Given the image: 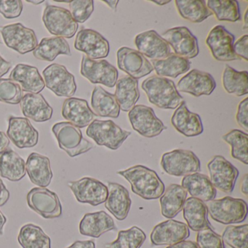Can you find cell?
<instances>
[{"mask_svg": "<svg viewBox=\"0 0 248 248\" xmlns=\"http://www.w3.org/2000/svg\"><path fill=\"white\" fill-rule=\"evenodd\" d=\"M29 207L46 219L57 218L62 215V206L56 193L46 188H33L27 197Z\"/></svg>", "mask_w": 248, "mask_h": 248, "instance_id": "obj_11", "label": "cell"}, {"mask_svg": "<svg viewBox=\"0 0 248 248\" xmlns=\"http://www.w3.org/2000/svg\"><path fill=\"white\" fill-rule=\"evenodd\" d=\"M75 48L83 52L89 59L100 60L108 56L110 46L108 40L98 31L82 29L77 34Z\"/></svg>", "mask_w": 248, "mask_h": 248, "instance_id": "obj_18", "label": "cell"}, {"mask_svg": "<svg viewBox=\"0 0 248 248\" xmlns=\"http://www.w3.org/2000/svg\"><path fill=\"white\" fill-rule=\"evenodd\" d=\"M91 107L98 117L118 118L120 116V106L115 96L101 86L95 87L93 91Z\"/></svg>", "mask_w": 248, "mask_h": 248, "instance_id": "obj_35", "label": "cell"}, {"mask_svg": "<svg viewBox=\"0 0 248 248\" xmlns=\"http://www.w3.org/2000/svg\"><path fill=\"white\" fill-rule=\"evenodd\" d=\"M138 51L152 60H162L171 53L168 43L155 30L138 34L135 38Z\"/></svg>", "mask_w": 248, "mask_h": 248, "instance_id": "obj_22", "label": "cell"}, {"mask_svg": "<svg viewBox=\"0 0 248 248\" xmlns=\"http://www.w3.org/2000/svg\"><path fill=\"white\" fill-rule=\"evenodd\" d=\"M59 147L66 152L70 157L79 156L89 152L93 145L82 136L79 127L69 122H62L55 124L52 127Z\"/></svg>", "mask_w": 248, "mask_h": 248, "instance_id": "obj_4", "label": "cell"}, {"mask_svg": "<svg viewBox=\"0 0 248 248\" xmlns=\"http://www.w3.org/2000/svg\"><path fill=\"white\" fill-rule=\"evenodd\" d=\"M248 225L229 226L223 231L222 239L232 248H248Z\"/></svg>", "mask_w": 248, "mask_h": 248, "instance_id": "obj_44", "label": "cell"}, {"mask_svg": "<svg viewBox=\"0 0 248 248\" xmlns=\"http://www.w3.org/2000/svg\"><path fill=\"white\" fill-rule=\"evenodd\" d=\"M18 241L22 248H51L50 238L40 226L32 223L21 227Z\"/></svg>", "mask_w": 248, "mask_h": 248, "instance_id": "obj_40", "label": "cell"}, {"mask_svg": "<svg viewBox=\"0 0 248 248\" xmlns=\"http://www.w3.org/2000/svg\"><path fill=\"white\" fill-rule=\"evenodd\" d=\"M46 86L57 96L72 98L77 91L75 76L66 67L59 63H53L43 72Z\"/></svg>", "mask_w": 248, "mask_h": 248, "instance_id": "obj_13", "label": "cell"}, {"mask_svg": "<svg viewBox=\"0 0 248 248\" xmlns=\"http://www.w3.org/2000/svg\"><path fill=\"white\" fill-rule=\"evenodd\" d=\"M162 37L172 47L177 56L186 59L198 56V40L187 27H174L165 31Z\"/></svg>", "mask_w": 248, "mask_h": 248, "instance_id": "obj_16", "label": "cell"}, {"mask_svg": "<svg viewBox=\"0 0 248 248\" xmlns=\"http://www.w3.org/2000/svg\"><path fill=\"white\" fill-rule=\"evenodd\" d=\"M7 136L18 149L34 147L38 143V131L24 117H10Z\"/></svg>", "mask_w": 248, "mask_h": 248, "instance_id": "obj_21", "label": "cell"}, {"mask_svg": "<svg viewBox=\"0 0 248 248\" xmlns=\"http://www.w3.org/2000/svg\"><path fill=\"white\" fill-rule=\"evenodd\" d=\"M181 186L191 196L203 202H208L216 198L217 191L204 174H191L183 178Z\"/></svg>", "mask_w": 248, "mask_h": 248, "instance_id": "obj_29", "label": "cell"}, {"mask_svg": "<svg viewBox=\"0 0 248 248\" xmlns=\"http://www.w3.org/2000/svg\"><path fill=\"white\" fill-rule=\"evenodd\" d=\"M183 216L188 229L194 232L212 228L208 220L207 204L198 199L191 197L186 200L183 207Z\"/></svg>", "mask_w": 248, "mask_h": 248, "instance_id": "obj_31", "label": "cell"}, {"mask_svg": "<svg viewBox=\"0 0 248 248\" xmlns=\"http://www.w3.org/2000/svg\"><path fill=\"white\" fill-rule=\"evenodd\" d=\"M210 182L222 192L230 194L233 191L239 176V170L226 158L220 155L213 156L207 164Z\"/></svg>", "mask_w": 248, "mask_h": 248, "instance_id": "obj_8", "label": "cell"}, {"mask_svg": "<svg viewBox=\"0 0 248 248\" xmlns=\"http://www.w3.org/2000/svg\"><path fill=\"white\" fill-rule=\"evenodd\" d=\"M33 55L36 59L43 62H53L59 55L70 56L69 43L63 37H45L34 49Z\"/></svg>", "mask_w": 248, "mask_h": 248, "instance_id": "obj_36", "label": "cell"}, {"mask_svg": "<svg viewBox=\"0 0 248 248\" xmlns=\"http://www.w3.org/2000/svg\"><path fill=\"white\" fill-rule=\"evenodd\" d=\"M248 34H245L240 38L238 39L236 42L233 43V52H234L235 55L239 59H242L245 62L248 61Z\"/></svg>", "mask_w": 248, "mask_h": 248, "instance_id": "obj_50", "label": "cell"}, {"mask_svg": "<svg viewBox=\"0 0 248 248\" xmlns=\"http://www.w3.org/2000/svg\"><path fill=\"white\" fill-rule=\"evenodd\" d=\"M86 134L98 146L117 150L131 135V132L123 130L112 120H94L88 126Z\"/></svg>", "mask_w": 248, "mask_h": 248, "instance_id": "obj_5", "label": "cell"}, {"mask_svg": "<svg viewBox=\"0 0 248 248\" xmlns=\"http://www.w3.org/2000/svg\"><path fill=\"white\" fill-rule=\"evenodd\" d=\"M27 2H30V3L33 4V5H40V4L43 3L45 2L44 0H40V1H37V0H27Z\"/></svg>", "mask_w": 248, "mask_h": 248, "instance_id": "obj_61", "label": "cell"}, {"mask_svg": "<svg viewBox=\"0 0 248 248\" xmlns=\"http://www.w3.org/2000/svg\"><path fill=\"white\" fill-rule=\"evenodd\" d=\"M140 95L137 79L123 76L117 80L114 96L122 111H130L136 106Z\"/></svg>", "mask_w": 248, "mask_h": 248, "instance_id": "obj_33", "label": "cell"}, {"mask_svg": "<svg viewBox=\"0 0 248 248\" xmlns=\"http://www.w3.org/2000/svg\"><path fill=\"white\" fill-rule=\"evenodd\" d=\"M21 86L10 79L0 78V101L8 104H18L22 99Z\"/></svg>", "mask_w": 248, "mask_h": 248, "instance_id": "obj_45", "label": "cell"}, {"mask_svg": "<svg viewBox=\"0 0 248 248\" xmlns=\"http://www.w3.org/2000/svg\"><path fill=\"white\" fill-rule=\"evenodd\" d=\"M66 248H95V244L92 240L76 241Z\"/></svg>", "mask_w": 248, "mask_h": 248, "instance_id": "obj_53", "label": "cell"}, {"mask_svg": "<svg viewBox=\"0 0 248 248\" xmlns=\"http://www.w3.org/2000/svg\"><path fill=\"white\" fill-rule=\"evenodd\" d=\"M9 78L10 79L20 85L22 91L30 93L39 94L46 87L44 79L37 68L30 65L23 63L16 65Z\"/></svg>", "mask_w": 248, "mask_h": 248, "instance_id": "obj_26", "label": "cell"}, {"mask_svg": "<svg viewBox=\"0 0 248 248\" xmlns=\"http://www.w3.org/2000/svg\"><path fill=\"white\" fill-rule=\"evenodd\" d=\"M207 8L220 21L234 23L240 21L239 2L232 0H208Z\"/></svg>", "mask_w": 248, "mask_h": 248, "instance_id": "obj_41", "label": "cell"}, {"mask_svg": "<svg viewBox=\"0 0 248 248\" xmlns=\"http://www.w3.org/2000/svg\"><path fill=\"white\" fill-rule=\"evenodd\" d=\"M12 64L11 62H7L2 56H0V78H2L4 75H6L10 69H11Z\"/></svg>", "mask_w": 248, "mask_h": 248, "instance_id": "obj_54", "label": "cell"}, {"mask_svg": "<svg viewBox=\"0 0 248 248\" xmlns=\"http://www.w3.org/2000/svg\"><path fill=\"white\" fill-rule=\"evenodd\" d=\"M171 124L177 131L186 137H195L204 131L201 117L199 114L190 111L185 101L180 104L172 114Z\"/></svg>", "mask_w": 248, "mask_h": 248, "instance_id": "obj_23", "label": "cell"}, {"mask_svg": "<svg viewBox=\"0 0 248 248\" xmlns=\"http://www.w3.org/2000/svg\"><path fill=\"white\" fill-rule=\"evenodd\" d=\"M152 65L157 76L175 79L189 71L191 63L188 59L170 53L162 60H152Z\"/></svg>", "mask_w": 248, "mask_h": 248, "instance_id": "obj_37", "label": "cell"}, {"mask_svg": "<svg viewBox=\"0 0 248 248\" xmlns=\"http://www.w3.org/2000/svg\"><path fill=\"white\" fill-rule=\"evenodd\" d=\"M248 72H238L226 64L222 75V83L228 93L240 97L248 93Z\"/></svg>", "mask_w": 248, "mask_h": 248, "instance_id": "obj_39", "label": "cell"}, {"mask_svg": "<svg viewBox=\"0 0 248 248\" xmlns=\"http://www.w3.org/2000/svg\"><path fill=\"white\" fill-rule=\"evenodd\" d=\"M175 6L184 19L199 24L213 16L203 0H175Z\"/></svg>", "mask_w": 248, "mask_h": 248, "instance_id": "obj_38", "label": "cell"}, {"mask_svg": "<svg viewBox=\"0 0 248 248\" xmlns=\"http://www.w3.org/2000/svg\"><path fill=\"white\" fill-rule=\"evenodd\" d=\"M117 66L135 79L147 76L154 71L152 63L143 54L130 47H123L117 53Z\"/></svg>", "mask_w": 248, "mask_h": 248, "instance_id": "obj_17", "label": "cell"}, {"mask_svg": "<svg viewBox=\"0 0 248 248\" xmlns=\"http://www.w3.org/2000/svg\"><path fill=\"white\" fill-rule=\"evenodd\" d=\"M222 139L230 145L232 148L231 155L233 159H237L245 165L248 164V135L242 130H231L223 136Z\"/></svg>", "mask_w": 248, "mask_h": 248, "instance_id": "obj_42", "label": "cell"}, {"mask_svg": "<svg viewBox=\"0 0 248 248\" xmlns=\"http://www.w3.org/2000/svg\"><path fill=\"white\" fill-rule=\"evenodd\" d=\"M20 107L26 117L36 123L48 121L53 116V108L40 94H25L20 102Z\"/></svg>", "mask_w": 248, "mask_h": 248, "instance_id": "obj_28", "label": "cell"}, {"mask_svg": "<svg viewBox=\"0 0 248 248\" xmlns=\"http://www.w3.org/2000/svg\"><path fill=\"white\" fill-rule=\"evenodd\" d=\"M166 248H200L197 242L193 241H181L175 245H170Z\"/></svg>", "mask_w": 248, "mask_h": 248, "instance_id": "obj_52", "label": "cell"}, {"mask_svg": "<svg viewBox=\"0 0 248 248\" xmlns=\"http://www.w3.org/2000/svg\"><path fill=\"white\" fill-rule=\"evenodd\" d=\"M117 173L127 180L133 192L143 200H157L165 191V184L156 172L143 165H135Z\"/></svg>", "mask_w": 248, "mask_h": 248, "instance_id": "obj_1", "label": "cell"}, {"mask_svg": "<svg viewBox=\"0 0 248 248\" xmlns=\"http://www.w3.org/2000/svg\"><path fill=\"white\" fill-rule=\"evenodd\" d=\"M103 2L107 3V5H108V7L111 8V10L114 11H116L117 10V5H118L119 1L118 0H112V1H103Z\"/></svg>", "mask_w": 248, "mask_h": 248, "instance_id": "obj_58", "label": "cell"}, {"mask_svg": "<svg viewBox=\"0 0 248 248\" xmlns=\"http://www.w3.org/2000/svg\"><path fill=\"white\" fill-rule=\"evenodd\" d=\"M189 236V229L186 223L170 219L154 227L150 239L154 246H170L186 240Z\"/></svg>", "mask_w": 248, "mask_h": 248, "instance_id": "obj_19", "label": "cell"}, {"mask_svg": "<svg viewBox=\"0 0 248 248\" xmlns=\"http://www.w3.org/2000/svg\"><path fill=\"white\" fill-rule=\"evenodd\" d=\"M108 196L105 207L118 220H124L128 216L132 201L127 188L114 182H108Z\"/></svg>", "mask_w": 248, "mask_h": 248, "instance_id": "obj_24", "label": "cell"}, {"mask_svg": "<svg viewBox=\"0 0 248 248\" xmlns=\"http://www.w3.org/2000/svg\"><path fill=\"white\" fill-rule=\"evenodd\" d=\"M116 229L114 219L105 211L87 213L79 223V232L84 236L99 238L101 235Z\"/></svg>", "mask_w": 248, "mask_h": 248, "instance_id": "obj_27", "label": "cell"}, {"mask_svg": "<svg viewBox=\"0 0 248 248\" xmlns=\"http://www.w3.org/2000/svg\"><path fill=\"white\" fill-rule=\"evenodd\" d=\"M10 139L4 132L0 131V153L8 149Z\"/></svg>", "mask_w": 248, "mask_h": 248, "instance_id": "obj_55", "label": "cell"}, {"mask_svg": "<svg viewBox=\"0 0 248 248\" xmlns=\"http://www.w3.org/2000/svg\"><path fill=\"white\" fill-rule=\"evenodd\" d=\"M197 244L200 248H225L221 236L216 233L212 228L198 232Z\"/></svg>", "mask_w": 248, "mask_h": 248, "instance_id": "obj_47", "label": "cell"}, {"mask_svg": "<svg viewBox=\"0 0 248 248\" xmlns=\"http://www.w3.org/2000/svg\"><path fill=\"white\" fill-rule=\"evenodd\" d=\"M146 235L142 229L133 226L127 230L120 231L117 239L107 244L106 248H140L146 241Z\"/></svg>", "mask_w": 248, "mask_h": 248, "instance_id": "obj_43", "label": "cell"}, {"mask_svg": "<svg viewBox=\"0 0 248 248\" xmlns=\"http://www.w3.org/2000/svg\"><path fill=\"white\" fill-rule=\"evenodd\" d=\"M80 73L92 84H101L114 88L118 80L117 69L106 60H93L84 55L81 62Z\"/></svg>", "mask_w": 248, "mask_h": 248, "instance_id": "obj_12", "label": "cell"}, {"mask_svg": "<svg viewBox=\"0 0 248 248\" xmlns=\"http://www.w3.org/2000/svg\"><path fill=\"white\" fill-rule=\"evenodd\" d=\"M187 191L178 184L168 186L159 199L161 213L168 219L175 217L183 210Z\"/></svg>", "mask_w": 248, "mask_h": 248, "instance_id": "obj_32", "label": "cell"}, {"mask_svg": "<svg viewBox=\"0 0 248 248\" xmlns=\"http://www.w3.org/2000/svg\"><path fill=\"white\" fill-rule=\"evenodd\" d=\"M234 40V36L223 26L217 25L210 30L205 42L216 61L228 62L239 59L233 52Z\"/></svg>", "mask_w": 248, "mask_h": 248, "instance_id": "obj_15", "label": "cell"}, {"mask_svg": "<svg viewBox=\"0 0 248 248\" xmlns=\"http://www.w3.org/2000/svg\"><path fill=\"white\" fill-rule=\"evenodd\" d=\"M26 163L18 153L11 149L0 153V175L13 182L21 181L24 178Z\"/></svg>", "mask_w": 248, "mask_h": 248, "instance_id": "obj_34", "label": "cell"}, {"mask_svg": "<svg viewBox=\"0 0 248 248\" xmlns=\"http://www.w3.org/2000/svg\"><path fill=\"white\" fill-rule=\"evenodd\" d=\"M10 198V192L0 178V207L5 205Z\"/></svg>", "mask_w": 248, "mask_h": 248, "instance_id": "obj_51", "label": "cell"}, {"mask_svg": "<svg viewBox=\"0 0 248 248\" xmlns=\"http://www.w3.org/2000/svg\"><path fill=\"white\" fill-rule=\"evenodd\" d=\"M151 2L156 4L158 5H165L170 2V0H165V1H157V0H152Z\"/></svg>", "mask_w": 248, "mask_h": 248, "instance_id": "obj_59", "label": "cell"}, {"mask_svg": "<svg viewBox=\"0 0 248 248\" xmlns=\"http://www.w3.org/2000/svg\"><path fill=\"white\" fill-rule=\"evenodd\" d=\"M72 18L77 23L83 24L92 15L94 11L93 0H74L69 3Z\"/></svg>", "mask_w": 248, "mask_h": 248, "instance_id": "obj_46", "label": "cell"}, {"mask_svg": "<svg viewBox=\"0 0 248 248\" xmlns=\"http://www.w3.org/2000/svg\"><path fill=\"white\" fill-rule=\"evenodd\" d=\"M141 88L148 101L162 109H175L184 101L174 82L168 78L154 75L142 82Z\"/></svg>", "mask_w": 248, "mask_h": 248, "instance_id": "obj_2", "label": "cell"}, {"mask_svg": "<svg viewBox=\"0 0 248 248\" xmlns=\"http://www.w3.org/2000/svg\"><path fill=\"white\" fill-rule=\"evenodd\" d=\"M128 118L133 130L145 138L156 137L167 129L153 108L147 106H135L129 111Z\"/></svg>", "mask_w": 248, "mask_h": 248, "instance_id": "obj_10", "label": "cell"}, {"mask_svg": "<svg viewBox=\"0 0 248 248\" xmlns=\"http://www.w3.org/2000/svg\"><path fill=\"white\" fill-rule=\"evenodd\" d=\"M160 165L166 173L175 177L186 176L201 170V162L197 155L185 149H175L164 154Z\"/></svg>", "mask_w": 248, "mask_h": 248, "instance_id": "obj_6", "label": "cell"}, {"mask_svg": "<svg viewBox=\"0 0 248 248\" xmlns=\"http://www.w3.org/2000/svg\"><path fill=\"white\" fill-rule=\"evenodd\" d=\"M7 222V218L5 215L0 210V235L2 236L4 233V226Z\"/></svg>", "mask_w": 248, "mask_h": 248, "instance_id": "obj_57", "label": "cell"}, {"mask_svg": "<svg viewBox=\"0 0 248 248\" xmlns=\"http://www.w3.org/2000/svg\"><path fill=\"white\" fill-rule=\"evenodd\" d=\"M26 170L33 184L43 188L50 185L53 174L47 156L33 152L30 154L26 163Z\"/></svg>", "mask_w": 248, "mask_h": 248, "instance_id": "obj_30", "label": "cell"}, {"mask_svg": "<svg viewBox=\"0 0 248 248\" xmlns=\"http://www.w3.org/2000/svg\"><path fill=\"white\" fill-rule=\"evenodd\" d=\"M248 174H245L244 175L243 178L242 179V181H241V191H242V194H245L246 197H248Z\"/></svg>", "mask_w": 248, "mask_h": 248, "instance_id": "obj_56", "label": "cell"}, {"mask_svg": "<svg viewBox=\"0 0 248 248\" xmlns=\"http://www.w3.org/2000/svg\"><path fill=\"white\" fill-rule=\"evenodd\" d=\"M207 207L212 219L221 224L242 223L248 216V204L242 199L225 197L208 202Z\"/></svg>", "mask_w": 248, "mask_h": 248, "instance_id": "obj_3", "label": "cell"}, {"mask_svg": "<svg viewBox=\"0 0 248 248\" xmlns=\"http://www.w3.org/2000/svg\"><path fill=\"white\" fill-rule=\"evenodd\" d=\"M177 88L180 92L200 97L211 95L216 89V82L210 74L193 69L178 81Z\"/></svg>", "mask_w": 248, "mask_h": 248, "instance_id": "obj_20", "label": "cell"}, {"mask_svg": "<svg viewBox=\"0 0 248 248\" xmlns=\"http://www.w3.org/2000/svg\"><path fill=\"white\" fill-rule=\"evenodd\" d=\"M68 186L79 202L91 205H100L105 202L108 196V188L101 181L85 177L78 181H70Z\"/></svg>", "mask_w": 248, "mask_h": 248, "instance_id": "obj_14", "label": "cell"}, {"mask_svg": "<svg viewBox=\"0 0 248 248\" xmlns=\"http://www.w3.org/2000/svg\"><path fill=\"white\" fill-rule=\"evenodd\" d=\"M236 120L238 124L245 131H248V98L242 100L238 106Z\"/></svg>", "mask_w": 248, "mask_h": 248, "instance_id": "obj_49", "label": "cell"}, {"mask_svg": "<svg viewBox=\"0 0 248 248\" xmlns=\"http://www.w3.org/2000/svg\"><path fill=\"white\" fill-rule=\"evenodd\" d=\"M23 11L21 0H0V14L7 19L18 18Z\"/></svg>", "mask_w": 248, "mask_h": 248, "instance_id": "obj_48", "label": "cell"}, {"mask_svg": "<svg viewBox=\"0 0 248 248\" xmlns=\"http://www.w3.org/2000/svg\"><path fill=\"white\" fill-rule=\"evenodd\" d=\"M43 21L50 34L64 39L72 38L79 27L69 10L55 5L46 7Z\"/></svg>", "mask_w": 248, "mask_h": 248, "instance_id": "obj_7", "label": "cell"}, {"mask_svg": "<svg viewBox=\"0 0 248 248\" xmlns=\"http://www.w3.org/2000/svg\"><path fill=\"white\" fill-rule=\"evenodd\" d=\"M248 28V10L245 12V16H244V26L243 30H247Z\"/></svg>", "mask_w": 248, "mask_h": 248, "instance_id": "obj_60", "label": "cell"}, {"mask_svg": "<svg viewBox=\"0 0 248 248\" xmlns=\"http://www.w3.org/2000/svg\"><path fill=\"white\" fill-rule=\"evenodd\" d=\"M62 113L65 120L79 128L89 125L95 116L86 100L72 97L65 100Z\"/></svg>", "mask_w": 248, "mask_h": 248, "instance_id": "obj_25", "label": "cell"}, {"mask_svg": "<svg viewBox=\"0 0 248 248\" xmlns=\"http://www.w3.org/2000/svg\"><path fill=\"white\" fill-rule=\"evenodd\" d=\"M0 32L7 47L21 55L34 51L38 46L34 30L21 23L9 24L0 28Z\"/></svg>", "mask_w": 248, "mask_h": 248, "instance_id": "obj_9", "label": "cell"}]
</instances>
